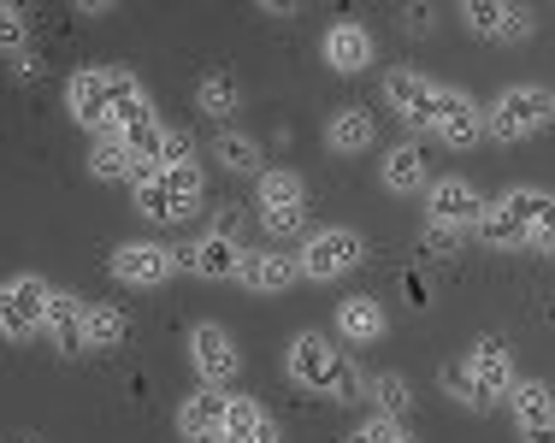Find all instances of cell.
<instances>
[{
	"label": "cell",
	"instance_id": "cell-13",
	"mask_svg": "<svg viewBox=\"0 0 555 443\" xmlns=\"http://www.w3.org/2000/svg\"><path fill=\"white\" fill-rule=\"evenodd\" d=\"M166 272H171V249H160V243H125V249L113 255L118 284H160Z\"/></svg>",
	"mask_w": 555,
	"mask_h": 443
},
{
	"label": "cell",
	"instance_id": "cell-24",
	"mask_svg": "<svg viewBox=\"0 0 555 443\" xmlns=\"http://www.w3.org/2000/svg\"><path fill=\"white\" fill-rule=\"evenodd\" d=\"M89 166H95V178H130L137 154L125 148V136H118V130H107V136H101V148L89 154Z\"/></svg>",
	"mask_w": 555,
	"mask_h": 443
},
{
	"label": "cell",
	"instance_id": "cell-27",
	"mask_svg": "<svg viewBox=\"0 0 555 443\" xmlns=\"http://www.w3.org/2000/svg\"><path fill=\"white\" fill-rule=\"evenodd\" d=\"M125 343V314L118 308H89V349H118Z\"/></svg>",
	"mask_w": 555,
	"mask_h": 443
},
{
	"label": "cell",
	"instance_id": "cell-42",
	"mask_svg": "<svg viewBox=\"0 0 555 443\" xmlns=\"http://www.w3.org/2000/svg\"><path fill=\"white\" fill-rule=\"evenodd\" d=\"M190 443H231L224 432H202V438H190Z\"/></svg>",
	"mask_w": 555,
	"mask_h": 443
},
{
	"label": "cell",
	"instance_id": "cell-19",
	"mask_svg": "<svg viewBox=\"0 0 555 443\" xmlns=\"http://www.w3.org/2000/svg\"><path fill=\"white\" fill-rule=\"evenodd\" d=\"M337 325H343V337H349V343H373V337L385 331V314H378L373 296H349V302H343V314H337Z\"/></svg>",
	"mask_w": 555,
	"mask_h": 443
},
{
	"label": "cell",
	"instance_id": "cell-7",
	"mask_svg": "<svg viewBox=\"0 0 555 443\" xmlns=\"http://www.w3.org/2000/svg\"><path fill=\"white\" fill-rule=\"evenodd\" d=\"M385 95H390V107L402 113L408 125H431V130H438V95H443L438 83H426L420 71H390Z\"/></svg>",
	"mask_w": 555,
	"mask_h": 443
},
{
	"label": "cell",
	"instance_id": "cell-32",
	"mask_svg": "<svg viewBox=\"0 0 555 443\" xmlns=\"http://www.w3.org/2000/svg\"><path fill=\"white\" fill-rule=\"evenodd\" d=\"M443 390H449L455 402H467V408H485V402H479V385H473V367H461V361H449V367H443Z\"/></svg>",
	"mask_w": 555,
	"mask_h": 443
},
{
	"label": "cell",
	"instance_id": "cell-41",
	"mask_svg": "<svg viewBox=\"0 0 555 443\" xmlns=\"http://www.w3.org/2000/svg\"><path fill=\"white\" fill-rule=\"evenodd\" d=\"M526 443H555V426H538V432H526Z\"/></svg>",
	"mask_w": 555,
	"mask_h": 443
},
{
	"label": "cell",
	"instance_id": "cell-2",
	"mask_svg": "<svg viewBox=\"0 0 555 443\" xmlns=\"http://www.w3.org/2000/svg\"><path fill=\"white\" fill-rule=\"evenodd\" d=\"M550 213H555L550 195H538V190H508L496 207H485L479 237L491 243V249H514V243H532L538 225H544Z\"/></svg>",
	"mask_w": 555,
	"mask_h": 443
},
{
	"label": "cell",
	"instance_id": "cell-11",
	"mask_svg": "<svg viewBox=\"0 0 555 443\" xmlns=\"http://www.w3.org/2000/svg\"><path fill=\"white\" fill-rule=\"evenodd\" d=\"M190 349H195V367H202V379L214 385V390L236 379V349H231V337H224L219 325H195Z\"/></svg>",
	"mask_w": 555,
	"mask_h": 443
},
{
	"label": "cell",
	"instance_id": "cell-33",
	"mask_svg": "<svg viewBox=\"0 0 555 443\" xmlns=\"http://www.w3.org/2000/svg\"><path fill=\"white\" fill-rule=\"evenodd\" d=\"M349 443H414V438L402 432V420H385V414H373V420H366Z\"/></svg>",
	"mask_w": 555,
	"mask_h": 443
},
{
	"label": "cell",
	"instance_id": "cell-5",
	"mask_svg": "<svg viewBox=\"0 0 555 443\" xmlns=\"http://www.w3.org/2000/svg\"><path fill=\"white\" fill-rule=\"evenodd\" d=\"M48 302H54V290H48L42 278H12L7 284V308H0L7 337H30L36 325H48Z\"/></svg>",
	"mask_w": 555,
	"mask_h": 443
},
{
	"label": "cell",
	"instance_id": "cell-16",
	"mask_svg": "<svg viewBox=\"0 0 555 443\" xmlns=\"http://www.w3.org/2000/svg\"><path fill=\"white\" fill-rule=\"evenodd\" d=\"M236 278L248 284V290H289V284L301 278V260L289 255H243V272Z\"/></svg>",
	"mask_w": 555,
	"mask_h": 443
},
{
	"label": "cell",
	"instance_id": "cell-6",
	"mask_svg": "<svg viewBox=\"0 0 555 443\" xmlns=\"http://www.w3.org/2000/svg\"><path fill=\"white\" fill-rule=\"evenodd\" d=\"M473 36H491V42H526L532 36V12L526 6H496V0H467L461 6Z\"/></svg>",
	"mask_w": 555,
	"mask_h": 443
},
{
	"label": "cell",
	"instance_id": "cell-4",
	"mask_svg": "<svg viewBox=\"0 0 555 443\" xmlns=\"http://www.w3.org/2000/svg\"><path fill=\"white\" fill-rule=\"evenodd\" d=\"M366 255V243L354 237V231H320V237L301 249V278H343V272H354Z\"/></svg>",
	"mask_w": 555,
	"mask_h": 443
},
{
	"label": "cell",
	"instance_id": "cell-39",
	"mask_svg": "<svg viewBox=\"0 0 555 443\" xmlns=\"http://www.w3.org/2000/svg\"><path fill=\"white\" fill-rule=\"evenodd\" d=\"M166 166H190V136H166Z\"/></svg>",
	"mask_w": 555,
	"mask_h": 443
},
{
	"label": "cell",
	"instance_id": "cell-29",
	"mask_svg": "<svg viewBox=\"0 0 555 443\" xmlns=\"http://www.w3.org/2000/svg\"><path fill=\"white\" fill-rule=\"evenodd\" d=\"M260 207H301V178L296 172H267L260 178Z\"/></svg>",
	"mask_w": 555,
	"mask_h": 443
},
{
	"label": "cell",
	"instance_id": "cell-40",
	"mask_svg": "<svg viewBox=\"0 0 555 443\" xmlns=\"http://www.w3.org/2000/svg\"><path fill=\"white\" fill-rule=\"evenodd\" d=\"M532 243H538V249H544V255H555V213L544 219V225H538V237H532Z\"/></svg>",
	"mask_w": 555,
	"mask_h": 443
},
{
	"label": "cell",
	"instance_id": "cell-23",
	"mask_svg": "<svg viewBox=\"0 0 555 443\" xmlns=\"http://www.w3.org/2000/svg\"><path fill=\"white\" fill-rule=\"evenodd\" d=\"M385 184L390 190H420V184H426V154H420V148H390Z\"/></svg>",
	"mask_w": 555,
	"mask_h": 443
},
{
	"label": "cell",
	"instance_id": "cell-30",
	"mask_svg": "<svg viewBox=\"0 0 555 443\" xmlns=\"http://www.w3.org/2000/svg\"><path fill=\"white\" fill-rule=\"evenodd\" d=\"M219 160L231 166V172H255V166H260V148H255L248 136H236V130H224V136H219Z\"/></svg>",
	"mask_w": 555,
	"mask_h": 443
},
{
	"label": "cell",
	"instance_id": "cell-10",
	"mask_svg": "<svg viewBox=\"0 0 555 443\" xmlns=\"http://www.w3.org/2000/svg\"><path fill=\"white\" fill-rule=\"evenodd\" d=\"M485 130H491V125L479 119V107H473L467 95H455V89H443V95H438V136L449 142V148H473Z\"/></svg>",
	"mask_w": 555,
	"mask_h": 443
},
{
	"label": "cell",
	"instance_id": "cell-14",
	"mask_svg": "<svg viewBox=\"0 0 555 443\" xmlns=\"http://www.w3.org/2000/svg\"><path fill=\"white\" fill-rule=\"evenodd\" d=\"M431 219H443V225H467V219H485L479 190H473L467 178H443V184H431Z\"/></svg>",
	"mask_w": 555,
	"mask_h": 443
},
{
	"label": "cell",
	"instance_id": "cell-28",
	"mask_svg": "<svg viewBox=\"0 0 555 443\" xmlns=\"http://www.w3.org/2000/svg\"><path fill=\"white\" fill-rule=\"evenodd\" d=\"M160 184H166L171 195H178L183 213H195V201H202V172H195V160H190V166H166Z\"/></svg>",
	"mask_w": 555,
	"mask_h": 443
},
{
	"label": "cell",
	"instance_id": "cell-3",
	"mask_svg": "<svg viewBox=\"0 0 555 443\" xmlns=\"http://www.w3.org/2000/svg\"><path fill=\"white\" fill-rule=\"evenodd\" d=\"M555 119V95L538 83H520V89H502L496 107H491V136L496 142H520L532 130H544Z\"/></svg>",
	"mask_w": 555,
	"mask_h": 443
},
{
	"label": "cell",
	"instance_id": "cell-1",
	"mask_svg": "<svg viewBox=\"0 0 555 443\" xmlns=\"http://www.w3.org/2000/svg\"><path fill=\"white\" fill-rule=\"evenodd\" d=\"M289 379L301 390H320V396H337V402H354L361 396V373L349 367V355L332 349L320 331H301L289 343Z\"/></svg>",
	"mask_w": 555,
	"mask_h": 443
},
{
	"label": "cell",
	"instance_id": "cell-25",
	"mask_svg": "<svg viewBox=\"0 0 555 443\" xmlns=\"http://www.w3.org/2000/svg\"><path fill=\"white\" fill-rule=\"evenodd\" d=\"M118 136H125V148L137 154V160H160V154H166V136H171V130H160V125H154V113H149V119H137L130 130H118ZM160 166H166V160H160Z\"/></svg>",
	"mask_w": 555,
	"mask_h": 443
},
{
	"label": "cell",
	"instance_id": "cell-37",
	"mask_svg": "<svg viewBox=\"0 0 555 443\" xmlns=\"http://www.w3.org/2000/svg\"><path fill=\"white\" fill-rule=\"evenodd\" d=\"M455 243H461V225H443V219H431V225H426V249L431 255H449Z\"/></svg>",
	"mask_w": 555,
	"mask_h": 443
},
{
	"label": "cell",
	"instance_id": "cell-12",
	"mask_svg": "<svg viewBox=\"0 0 555 443\" xmlns=\"http://www.w3.org/2000/svg\"><path fill=\"white\" fill-rule=\"evenodd\" d=\"M48 337H54L60 355H83L89 349V308L77 296H54L48 302Z\"/></svg>",
	"mask_w": 555,
	"mask_h": 443
},
{
	"label": "cell",
	"instance_id": "cell-43",
	"mask_svg": "<svg viewBox=\"0 0 555 443\" xmlns=\"http://www.w3.org/2000/svg\"><path fill=\"white\" fill-rule=\"evenodd\" d=\"M231 443H278V438H231Z\"/></svg>",
	"mask_w": 555,
	"mask_h": 443
},
{
	"label": "cell",
	"instance_id": "cell-31",
	"mask_svg": "<svg viewBox=\"0 0 555 443\" xmlns=\"http://www.w3.org/2000/svg\"><path fill=\"white\" fill-rule=\"evenodd\" d=\"M137 207H142L149 219H160V225H166V219H190V213L178 207V195H171L166 184H154V190H137Z\"/></svg>",
	"mask_w": 555,
	"mask_h": 443
},
{
	"label": "cell",
	"instance_id": "cell-26",
	"mask_svg": "<svg viewBox=\"0 0 555 443\" xmlns=\"http://www.w3.org/2000/svg\"><path fill=\"white\" fill-rule=\"evenodd\" d=\"M373 402L385 420H402L408 408H414V396H408V379H396V373H385V379H373Z\"/></svg>",
	"mask_w": 555,
	"mask_h": 443
},
{
	"label": "cell",
	"instance_id": "cell-35",
	"mask_svg": "<svg viewBox=\"0 0 555 443\" xmlns=\"http://www.w3.org/2000/svg\"><path fill=\"white\" fill-rule=\"evenodd\" d=\"M0 36H7V60L30 54V48H24V12H18V6H7V12H0Z\"/></svg>",
	"mask_w": 555,
	"mask_h": 443
},
{
	"label": "cell",
	"instance_id": "cell-17",
	"mask_svg": "<svg viewBox=\"0 0 555 443\" xmlns=\"http://www.w3.org/2000/svg\"><path fill=\"white\" fill-rule=\"evenodd\" d=\"M183 266H195L202 272V278H236V272H243V249H236L231 237H207V243H195L190 255H183Z\"/></svg>",
	"mask_w": 555,
	"mask_h": 443
},
{
	"label": "cell",
	"instance_id": "cell-36",
	"mask_svg": "<svg viewBox=\"0 0 555 443\" xmlns=\"http://www.w3.org/2000/svg\"><path fill=\"white\" fill-rule=\"evenodd\" d=\"M260 219H267L272 237H289V231L301 225V207H260Z\"/></svg>",
	"mask_w": 555,
	"mask_h": 443
},
{
	"label": "cell",
	"instance_id": "cell-21",
	"mask_svg": "<svg viewBox=\"0 0 555 443\" xmlns=\"http://www.w3.org/2000/svg\"><path fill=\"white\" fill-rule=\"evenodd\" d=\"M224 438H278V426L248 396H231V408H224Z\"/></svg>",
	"mask_w": 555,
	"mask_h": 443
},
{
	"label": "cell",
	"instance_id": "cell-8",
	"mask_svg": "<svg viewBox=\"0 0 555 443\" xmlns=\"http://www.w3.org/2000/svg\"><path fill=\"white\" fill-rule=\"evenodd\" d=\"M65 101H72V119L77 125L113 130V77L107 71H77L72 89H65Z\"/></svg>",
	"mask_w": 555,
	"mask_h": 443
},
{
	"label": "cell",
	"instance_id": "cell-9",
	"mask_svg": "<svg viewBox=\"0 0 555 443\" xmlns=\"http://www.w3.org/2000/svg\"><path fill=\"white\" fill-rule=\"evenodd\" d=\"M467 367H473V385H479V402L491 408V402H502L514 390V373H508V349L496 343V337H485L479 349L467 355Z\"/></svg>",
	"mask_w": 555,
	"mask_h": 443
},
{
	"label": "cell",
	"instance_id": "cell-15",
	"mask_svg": "<svg viewBox=\"0 0 555 443\" xmlns=\"http://www.w3.org/2000/svg\"><path fill=\"white\" fill-rule=\"evenodd\" d=\"M325 65H337V71H361V65H373V36H366L361 24H337V30H325Z\"/></svg>",
	"mask_w": 555,
	"mask_h": 443
},
{
	"label": "cell",
	"instance_id": "cell-34",
	"mask_svg": "<svg viewBox=\"0 0 555 443\" xmlns=\"http://www.w3.org/2000/svg\"><path fill=\"white\" fill-rule=\"evenodd\" d=\"M202 107L207 113H231L236 107V83H231V77H207V83H202Z\"/></svg>",
	"mask_w": 555,
	"mask_h": 443
},
{
	"label": "cell",
	"instance_id": "cell-18",
	"mask_svg": "<svg viewBox=\"0 0 555 443\" xmlns=\"http://www.w3.org/2000/svg\"><path fill=\"white\" fill-rule=\"evenodd\" d=\"M224 408H231V396H219L214 385H207V390H195V396L183 402V414H178L183 438H202V432H224Z\"/></svg>",
	"mask_w": 555,
	"mask_h": 443
},
{
	"label": "cell",
	"instance_id": "cell-38",
	"mask_svg": "<svg viewBox=\"0 0 555 443\" xmlns=\"http://www.w3.org/2000/svg\"><path fill=\"white\" fill-rule=\"evenodd\" d=\"M160 178H166L160 160H137V166H130V184H137V190H154Z\"/></svg>",
	"mask_w": 555,
	"mask_h": 443
},
{
	"label": "cell",
	"instance_id": "cell-22",
	"mask_svg": "<svg viewBox=\"0 0 555 443\" xmlns=\"http://www.w3.org/2000/svg\"><path fill=\"white\" fill-rule=\"evenodd\" d=\"M514 414H520L526 432H538V426H555V402H550V390H544V385H520V390H514Z\"/></svg>",
	"mask_w": 555,
	"mask_h": 443
},
{
	"label": "cell",
	"instance_id": "cell-20",
	"mask_svg": "<svg viewBox=\"0 0 555 443\" xmlns=\"http://www.w3.org/2000/svg\"><path fill=\"white\" fill-rule=\"evenodd\" d=\"M325 142H332L337 154H361V148H373V113H361V107L337 113L332 130H325Z\"/></svg>",
	"mask_w": 555,
	"mask_h": 443
}]
</instances>
